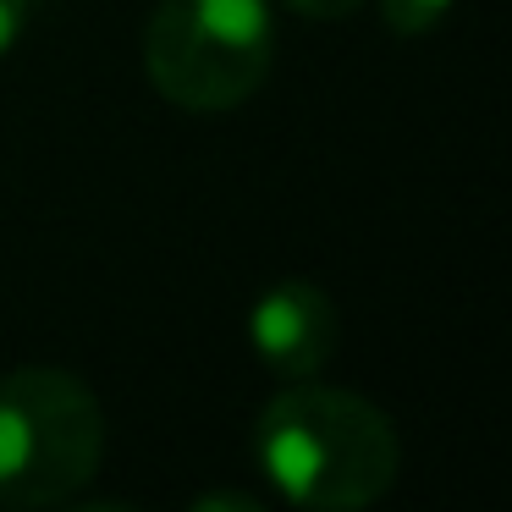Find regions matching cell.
Wrapping results in <instances>:
<instances>
[{
  "mask_svg": "<svg viewBox=\"0 0 512 512\" xmlns=\"http://www.w3.org/2000/svg\"><path fill=\"white\" fill-rule=\"evenodd\" d=\"M254 457L287 501L314 512L369 507L397 479V435L380 408L336 386L292 380L254 424Z\"/></svg>",
  "mask_w": 512,
  "mask_h": 512,
  "instance_id": "cell-1",
  "label": "cell"
},
{
  "mask_svg": "<svg viewBox=\"0 0 512 512\" xmlns=\"http://www.w3.org/2000/svg\"><path fill=\"white\" fill-rule=\"evenodd\" d=\"M105 419L94 391L67 369H17L0 380V501L56 507L94 479Z\"/></svg>",
  "mask_w": 512,
  "mask_h": 512,
  "instance_id": "cell-2",
  "label": "cell"
},
{
  "mask_svg": "<svg viewBox=\"0 0 512 512\" xmlns=\"http://www.w3.org/2000/svg\"><path fill=\"white\" fill-rule=\"evenodd\" d=\"M265 0H160L144 34L149 83L182 111H232L270 72Z\"/></svg>",
  "mask_w": 512,
  "mask_h": 512,
  "instance_id": "cell-3",
  "label": "cell"
},
{
  "mask_svg": "<svg viewBox=\"0 0 512 512\" xmlns=\"http://www.w3.org/2000/svg\"><path fill=\"white\" fill-rule=\"evenodd\" d=\"M336 303L314 281H281L248 314V342L265 358L270 375L281 380H314L325 358L336 353Z\"/></svg>",
  "mask_w": 512,
  "mask_h": 512,
  "instance_id": "cell-4",
  "label": "cell"
},
{
  "mask_svg": "<svg viewBox=\"0 0 512 512\" xmlns=\"http://www.w3.org/2000/svg\"><path fill=\"white\" fill-rule=\"evenodd\" d=\"M446 12H452V0H380V17H386V28L397 39L435 34Z\"/></svg>",
  "mask_w": 512,
  "mask_h": 512,
  "instance_id": "cell-5",
  "label": "cell"
},
{
  "mask_svg": "<svg viewBox=\"0 0 512 512\" xmlns=\"http://www.w3.org/2000/svg\"><path fill=\"white\" fill-rule=\"evenodd\" d=\"M287 6L303 17H347V12H358L364 0H287Z\"/></svg>",
  "mask_w": 512,
  "mask_h": 512,
  "instance_id": "cell-6",
  "label": "cell"
},
{
  "mask_svg": "<svg viewBox=\"0 0 512 512\" xmlns=\"http://www.w3.org/2000/svg\"><path fill=\"white\" fill-rule=\"evenodd\" d=\"M17 34H23V0H0V56L17 45Z\"/></svg>",
  "mask_w": 512,
  "mask_h": 512,
  "instance_id": "cell-7",
  "label": "cell"
},
{
  "mask_svg": "<svg viewBox=\"0 0 512 512\" xmlns=\"http://www.w3.org/2000/svg\"><path fill=\"white\" fill-rule=\"evenodd\" d=\"M204 507H237V512H259L254 496H199V512Z\"/></svg>",
  "mask_w": 512,
  "mask_h": 512,
  "instance_id": "cell-8",
  "label": "cell"
}]
</instances>
